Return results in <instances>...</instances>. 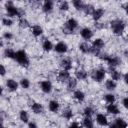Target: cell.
I'll list each match as a JSON object with an SVG mask.
<instances>
[{
	"label": "cell",
	"instance_id": "1",
	"mask_svg": "<svg viewBox=\"0 0 128 128\" xmlns=\"http://www.w3.org/2000/svg\"><path fill=\"white\" fill-rule=\"evenodd\" d=\"M111 28H112V31L115 35H121L124 32L125 24L122 20L116 19V20H113L111 22Z\"/></svg>",
	"mask_w": 128,
	"mask_h": 128
},
{
	"label": "cell",
	"instance_id": "2",
	"mask_svg": "<svg viewBox=\"0 0 128 128\" xmlns=\"http://www.w3.org/2000/svg\"><path fill=\"white\" fill-rule=\"evenodd\" d=\"M15 59L16 61L23 67H28L29 65V59H28V56L26 54L25 51L23 50H19L16 52V55H15Z\"/></svg>",
	"mask_w": 128,
	"mask_h": 128
},
{
	"label": "cell",
	"instance_id": "3",
	"mask_svg": "<svg viewBox=\"0 0 128 128\" xmlns=\"http://www.w3.org/2000/svg\"><path fill=\"white\" fill-rule=\"evenodd\" d=\"M78 27V22L73 19V18H70L69 20H67L66 24H65V33H72L76 28Z\"/></svg>",
	"mask_w": 128,
	"mask_h": 128
},
{
	"label": "cell",
	"instance_id": "4",
	"mask_svg": "<svg viewBox=\"0 0 128 128\" xmlns=\"http://www.w3.org/2000/svg\"><path fill=\"white\" fill-rule=\"evenodd\" d=\"M102 59H104L108 63V65L110 67H115V66L119 65L120 62H121V60L118 57H116V56H107V55H104V57H102Z\"/></svg>",
	"mask_w": 128,
	"mask_h": 128
},
{
	"label": "cell",
	"instance_id": "5",
	"mask_svg": "<svg viewBox=\"0 0 128 128\" xmlns=\"http://www.w3.org/2000/svg\"><path fill=\"white\" fill-rule=\"evenodd\" d=\"M105 70L104 69H97V70H94L91 74V77L93 80L97 81V82H101L104 77H105Z\"/></svg>",
	"mask_w": 128,
	"mask_h": 128
},
{
	"label": "cell",
	"instance_id": "6",
	"mask_svg": "<svg viewBox=\"0 0 128 128\" xmlns=\"http://www.w3.org/2000/svg\"><path fill=\"white\" fill-rule=\"evenodd\" d=\"M5 9H6V11H7L9 16H20L18 9L13 5L12 2H7L5 4Z\"/></svg>",
	"mask_w": 128,
	"mask_h": 128
},
{
	"label": "cell",
	"instance_id": "7",
	"mask_svg": "<svg viewBox=\"0 0 128 128\" xmlns=\"http://www.w3.org/2000/svg\"><path fill=\"white\" fill-rule=\"evenodd\" d=\"M53 6H54V0H44L43 11L46 13H49L53 10Z\"/></svg>",
	"mask_w": 128,
	"mask_h": 128
},
{
	"label": "cell",
	"instance_id": "8",
	"mask_svg": "<svg viewBox=\"0 0 128 128\" xmlns=\"http://www.w3.org/2000/svg\"><path fill=\"white\" fill-rule=\"evenodd\" d=\"M54 49H55V51L58 52V53H65V52L67 51L68 47H67V44H66V43H64V42H58V43L55 45Z\"/></svg>",
	"mask_w": 128,
	"mask_h": 128
},
{
	"label": "cell",
	"instance_id": "9",
	"mask_svg": "<svg viewBox=\"0 0 128 128\" xmlns=\"http://www.w3.org/2000/svg\"><path fill=\"white\" fill-rule=\"evenodd\" d=\"M41 90L45 93H50L51 90H52V84L50 81L48 80H45V81H42L41 82Z\"/></svg>",
	"mask_w": 128,
	"mask_h": 128
},
{
	"label": "cell",
	"instance_id": "10",
	"mask_svg": "<svg viewBox=\"0 0 128 128\" xmlns=\"http://www.w3.org/2000/svg\"><path fill=\"white\" fill-rule=\"evenodd\" d=\"M81 36L82 38H84L85 40H90L93 37V32L89 29V28H83L81 30Z\"/></svg>",
	"mask_w": 128,
	"mask_h": 128
},
{
	"label": "cell",
	"instance_id": "11",
	"mask_svg": "<svg viewBox=\"0 0 128 128\" xmlns=\"http://www.w3.org/2000/svg\"><path fill=\"white\" fill-rule=\"evenodd\" d=\"M69 78H70V75H69L68 70L63 69V70L60 71L59 74H58V79H59V81H62V82H64V81H68Z\"/></svg>",
	"mask_w": 128,
	"mask_h": 128
},
{
	"label": "cell",
	"instance_id": "12",
	"mask_svg": "<svg viewBox=\"0 0 128 128\" xmlns=\"http://www.w3.org/2000/svg\"><path fill=\"white\" fill-rule=\"evenodd\" d=\"M6 85H7V88L10 91H16L17 88H18V83L13 79H8L7 82H6Z\"/></svg>",
	"mask_w": 128,
	"mask_h": 128
},
{
	"label": "cell",
	"instance_id": "13",
	"mask_svg": "<svg viewBox=\"0 0 128 128\" xmlns=\"http://www.w3.org/2000/svg\"><path fill=\"white\" fill-rule=\"evenodd\" d=\"M96 122L101 125V126H106L108 124V121H107V118L104 114H98L96 116Z\"/></svg>",
	"mask_w": 128,
	"mask_h": 128
},
{
	"label": "cell",
	"instance_id": "14",
	"mask_svg": "<svg viewBox=\"0 0 128 128\" xmlns=\"http://www.w3.org/2000/svg\"><path fill=\"white\" fill-rule=\"evenodd\" d=\"M103 14H104V9H102V8H97V9H95L94 10V12L92 13V17H93V19L94 20H99L102 16H103Z\"/></svg>",
	"mask_w": 128,
	"mask_h": 128
},
{
	"label": "cell",
	"instance_id": "15",
	"mask_svg": "<svg viewBox=\"0 0 128 128\" xmlns=\"http://www.w3.org/2000/svg\"><path fill=\"white\" fill-rule=\"evenodd\" d=\"M61 66H62V68L63 69H65V70H70L71 68H72V62H71V60L69 59V58H64L62 61H61Z\"/></svg>",
	"mask_w": 128,
	"mask_h": 128
},
{
	"label": "cell",
	"instance_id": "16",
	"mask_svg": "<svg viewBox=\"0 0 128 128\" xmlns=\"http://www.w3.org/2000/svg\"><path fill=\"white\" fill-rule=\"evenodd\" d=\"M107 112L108 113H110V114H118L119 113V109H118V107L114 104V103H109V105L107 106Z\"/></svg>",
	"mask_w": 128,
	"mask_h": 128
},
{
	"label": "cell",
	"instance_id": "17",
	"mask_svg": "<svg viewBox=\"0 0 128 128\" xmlns=\"http://www.w3.org/2000/svg\"><path fill=\"white\" fill-rule=\"evenodd\" d=\"M92 47L101 50V49L104 47V41H103L102 39H100V38H97V39H95V40L93 41V43H92Z\"/></svg>",
	"mask_w": 128,
	"mask_h": 128
},
{
	"label": "cell",
	"instance_id": "18",
	"mask_svg": "<svg viewBox=\"0 0 128 128\" xmlns=\"http://www.w3.org/2000/svg\"><path fill=\"white\" fill-rule=\"evenodd\" d=\"M31 30H32V34H33L35 37H38V36H40V35L43 33V29H42V27L39 26V25H34Z\"/></svg>",
	"mask_w": 128,
	"mask_h": 128
},
{
	"label": "cell",
	"instance_id": "19",
	"mask_svg": "<svg viewBox=\"0 0 128 128\" xmlns=\"http://www.w3.org/2000/svg\"><path fill=\"white\" fill-rule=\"evenodd\" d=\"M79 49H80V51H82L83 53H91L92 47H91L88 43H81V44L79 45Z\"/></svg>",
	"mask_w": 128,
	"mask_h": 128
},
{
	"label": "cell",
	"instance_id": "20",
	"mask_svg": "<svg viewBox=\"0 0 128 128\" xmlns=\"http://www.w3.org/2000/svg\"><path fill=\"white\" fill-rule=\"evenodd\" d=\"M31 109H32V111H33L35 114H40V113H42V111H43V107H42V105L39 104V103H33L32 106H31Z\"/></svg>",
	"mask_w": 128,
	"mask_h": 128
},
{
	"label": "cell",
	"instance_id": "21",
	"mask_svg": "<svg viewBox=\"0 0 128 128\" xmlns=\"http://www.w3.org/2000/svg\"><path fill=\"white\" fill-rule=\"evenodd\" d=\"M127 123L122 119V118H117L115 119V123L111 125V127H127Z\"/></svg>",
	"mask_w": 128,
	"mask_h": 128
},
{
	"label": "cell",
	"instance_id": "22",
	"mask_svg": "<svg viewBox=\"0 0 128 128\" xmlns=\"http://www.w3.org/2000/svg\"><path fill=\"white\" fill-rule=\"evenodd\" d=\"M75 75H76V78L79 79V80H84V79L87 78V72L85 70H82V69L77 70L75 72Z\"/></svg>",
	"mask_w": 128,
	"mask_h": 128
},
{
	"label": "cell",
	"instance_id": "23",
	"mask_svg": "<svg viewBox=\"0 0 128 128\" xmlns=\"http://www.w3.org/2000/svg\"><path fill=\"white\" fill-rule=\"evenodd\" d=\"M59 109V103L55 100H52L49 102V110L51 112H57Z\"/></svg>",
	"mask_w": 128,
	"mask_h": 128
},
{
	"label": "cell",
	"instance_id": "24",
	"mask_svg": "<svg viewBox=\"0 0 128 128\" xmlns=\"http://www.w3.org/2000/svg\"><path fill=\"white\" fill-rule=\"evenodd\" d=\"M83 126L88 127V128H92L94 126L93 120L91 119V116H85V118L83 119Z\"/></svg>",
	"mask_w": 128,
	"mask_h": 128
},
{
	"label": "cell",
	"instance_id": "25",
	"mask_svg": "<svg viewBox=\"0 0 128 128\" xmlns=\"http://www.w3.org/2000/svg\"><path fill=\"white\" fill-rule=\"evenodd\" d=\"M19 117H20V120H21L22 122H24V123H27L28 120H29V115H28L27 111H25V110H21V111H20Z\"/></svg>",
	"mask_w": 128,
	"mask_h": 128
},
{
	"label": "cell",
	"instance_id": "26",
	"mask_svg": "<svg viewBox=\"0 0 128 128\" xmlns=\"http://www.w3.org/2000/svg\"><path fill=\"white\" fill-rule=\"evenodd\" d=\"M110 74H111V77L113 80H119L121 78V74L120 72H118L117 70H115L113 67L110 68Z\"/></svg>",
	"mask_w": 128,
	"mask_h": 128
},
{
	"label": "cell",
	"instance_id": "27",
	"mask_svg": "<svg viewBox=\"0 0 128 128\" xmlns=\"http://www.w3.org/2000/svg\"><path fill=\"white\" fill-rule=\"evenodd\" d=\"M74 97H75V99H77L79 102H82V101L84 100V98H85V94H84L82 91H80V90H76V91L74 92Z\"/></svg>",
	"mask_w": 128,
	"mask_h": 128
},
{
	"label": "cell",
	"instance_id": "28",
	"mask_svg": "<svg viewBox=\"0 0 128 128\" xmlns=\"http://www.w3.org/2000/svg\"><path fill=\"white\" fill-rule=\"evenodd\" d=\"M4 55H5V57H7V58H12V59H15L16 52H15L14 50H12V49L7 48V49H5V51H4Z\"/></svg>",
	"mask_w": 128,
	"mask_h": 128
},
{
	"label": "cell",
	"instance_id": "29",
	"mask_svg": "<svg viewBox=\"0 0 128 128\" xmlns=\"http://www.w3.org/2000/svg\"><path fill=\"white\" fill-rule=\"evenodd\" d=\"M105 85H106V88L108 90H114L116 88V83H115V80H113V79L107 80L106 83H105Z\"/></svg>",
	"mask_w": 128,
	"mask_h": 128
},
{
	"label": "cell",
	"instance_id": "30",
	"mask_svg": "<svg viewBox=\"0 0 128 128\" xmlns=\"http://www.w3.org/2000/svg\"><path fill=\"white\" fill-rule=\"evenodd\" d=\"M72 4L77 10H83L84 8V4L82 0H72Z\"/></svg>",
	"mask_w": 128,
	"mask_h": 128
},
{
	"label": "cell",
	"instance_id": "31",
	"mask_svg": "<svg viewBox=\"0 0 128 128\" xmlns=\"http://www.w3.org/2000/svg\"><path fill=\"white\" fill-rule=\"evenodd\" d=\"M94 10H95V8L92 6V5H84V8H83V11H84V13L85 14H87V15H92V13L94 12Z\"/></svg>",
	"mask_w": 128,
	"mask_h": 128
},
{
	"label": "cell",
	"instance_id": "32",
	"mask_svg": "<svg viewBox=\"0 0 128 128\" xmlns=\"http://www.w3.org/2000/svg\"><path fill=\"white\" fill-rule=\"evenodd\" d=\"M42 47H43V49H44V51H50L52 48H53V45H52V42L51 41H49V40H45L44 42H43V45H42Z\"/></svg>",
	"mask_w": 128,
	"mask_h": 128
},
{
	"label": "cell",
	"instance_id": "33",
	"mask_svg": "<svg viewBox=\"0 0 128 128\" xmlns=\"http://www.w3.org/2000/svg\"><path fill=\"white\" fill-rule=\"evenodd\" d=\"M77 85V80L75 78H69L68 79V88L69 89H74Z\"/></svg>",
	"mask_w": 128,
	"mask_h": 128
},
{
	"label": "cell",
	"instance_id": "34",
	"mask_svg": "<svg viewBox=\"0 0 128 128\" xmlns=\"http://www.w3.org/2000/svg\"><path fill=\"white\" fill-rule=\"evenodd\" d=\"M20 85H21L22 88L27 89V88H29V86H30V82H29L28 79H26V78H22L21 81H20Z\"/></svg>",
	"mask_w": 128,
	"mask_h": 128
},
{
	"label": "cell",
	"instance_id": "35",
	"mask_svg": "<svg viewBox=\"0 0 128 128\" xmlns=\"http://www.w3.org/2000/svg\"><path fill=\"white\" fill-rule=\"evenodd\" d=\"M72 116H73L72 110H70V109H65V110L63 111V117L66 118L67 120H70V119L72 118Z\"/></svg>",
	"mask_w": 128,
	"mask_h": 128
},
{
	"label": "cell",
	"instance_id": "36",
	"mask_svg": "<svg viewBox=\"0 0 128 128\" xmlns=\"http://www.w3.org/2000/svg\"><path fill=\"white\" fill-rule=\"evenodd\" d=\"M19 26L21 28H27L29 26V22L26 19H24V18H20V20H19Z\"/></svg>",
	"mask_w": 128,
	"mask_h": 128
},
{
	"label": "cell",
	"instance_id": "37",
	"mask_svg": "<svg viewBox=\"0 0 128 128\" xmlns=\"http://www.w3.org/2000/svg\"><path fill=\"white\" fill-rule=\"evenodd\" d=\"M105 100L108 103H114L115 102V96L113 94H106L105 95Z\"/></svg>",
	"mask_w": 128,
	"mask_h": 128
},
{
	"label": "cell",
	"instance_id": "38",
	"mask_svg": "<svg viewBox=\"0 0 128 128\" xmlns=\"http://www.w3.org/2000/svg\"><path fill=\"white\" fill-rule=\"evenodd\" d=\"M13 23V21L10 19V18H7V17H4L2 19V24L5 25V26H11Z\"/></svg>",
	"mask_w": 128,
	"mask_h": 128
},
{
	"label": "cell",
	"instance_id": "39",
	"mask_svg": "<svg viewBox=\"0 0 128 128\" xmlns=\"http://www.w3.org/2000/svg\"><path fill=\"white\" fill-rule=\"evenodd\" d=\"M93 109L91 108V107H86L85 109H84V111H83V113H84V115L85 116H91L92 114H93Z\"/></svg>",
	"mask_w": 128,
	"mask_h": 128
},
{
	"label": "cell",
	"instance_id": "40",
	"mask_svg": "<svg viewBox=\"0 0 128 128\" xmlns=\"http://www.w3.org/2000/svg\"><path fill=\"white\" fill-rule=\"evenodd\" d=\"M68 9H69V4H68V2L63 1V2L61 3V5H60V10H62V11H67Z\"/></svg>",
	"mask_w": 128,
	"mask_h": 128
},
{
	"label": "cell",
	"instance_id": "41",
	"mask_svg": "<svg viewBox=\"0 0 128 128\" xmlns=\"http://www.w3.org/2000/svg\"><path fill=\"white\" fill-rule=\"evenodd\" d=\"M122 103H123V106H124L126 109H128V97L124 98L123 101H122Z\"/></svg>",
	"mask_w": 128,
	"mask_h": 128
},
{
	"label": "cell",
	"instance_id": "42",
	"mask_svg": "<svg viewBox=\"0 0 128 128\" xmlns=\"http://www.w3.org/2000/svg\"><path fill=\"white\" fill-rule=\"evenodd\" d=\"M4 38H6V39H11V38H12V34L9 33V32H6V33L4 34Z\"/></svg>",
	"mask_w": 128,
	"mask_h": 128
},
{
	"label": "cell",
	"instance_id": "43",
	"mask_svg": "<svg viewBox=\"0 0 128 128\" xmlns=\"http://www.w3.org/2000/svg\"><path fill=\"white\" fill-rule=\"evenodd\" d=\"M5 72H6V70H5V67H4L3 65H1V75L3 76V75L5 74Z\"/></svg>",
	"mask_w": 128,
	"mask_h": 128
},
{
	"label": "cell",
	"instance_id": "44",
	"mask_svg": "<svg viewBox=\"0 0 128 128\" xmlns=\"http://www.w3.org/2000/svg\"><path fill=\"white\" fill-rule=\"evenodd\" d=\"M124 81H125L126 84H128V73L124 75Z\"/></svg>",
	"mask_w": 128,
	"mask_h": 128
},
{
	"label": "cell",
	"instance_id": "45",
	"mask_svg": "<svg viewBox=\"0 0 128 128\" xmlns=\"http://www.w3.org/2000/svg\"><path fill=\"white\" fill-rule=\"evenodd\" d=\"M70 126H71V127H72V126H79V124H78V123L73 122V123H71V124H70Z\"/></svg>",
	"mask_w": 128,
	"mask_h": 128
},
{
	"label": "cell",
	"instance_id": "46",
	"mask_svg": "<svg viewBox=\"0 0 128 128\" xmlns=\"http://www.w3.org/2000/svg\"><path fill=\"white\" fill-rule=\"evenodd\" d=\"M28 125H29V127H36V124H34V123H29Z\"/></svg>",
	"mask_w": 128,
	"mask_h": 128
},
{
	"label": "cell",
	"instance_id": "47",
	"mask_svg": "<svg viewBox=\"0 0 128 128\" xmlns=\"http://www.w3.org/2000/svg\"><path fill=\"white\" fill-rule=\"evenodd\" d=\"M125 10H126V12H127V14H128V4L125 6Z\"/></svg>",
	"mask_w": 128,
	"mask_h": 128
},
{
	"label": "cell",
	"instance_id": "48",
	"mask_svg": "<svg viewBox=\"0 0 128 128\" xmlns=\"http://www.w3.org/2000/svg\"><path fill=\"white\" fill-rule=\"evenodd\" d=\"M116 1H121V0H116Z\"/></svg>",
	"mask_w": 128,
	"mask_h": 128
},
{
	"label": "cell",
	"instance_id": "49",
	"mask_svg": "<svg viewBox=\"0 0 128 128\" xmlns=\"http://www.w3.org/2000/svg\"><path fill=\"white\" fill-rule=\"evenodd\" d=\"M18 1H22V0H18Z\"/></svg>",
	"mask_w": 128,
	"mask_h": 128
}]
</instances>
